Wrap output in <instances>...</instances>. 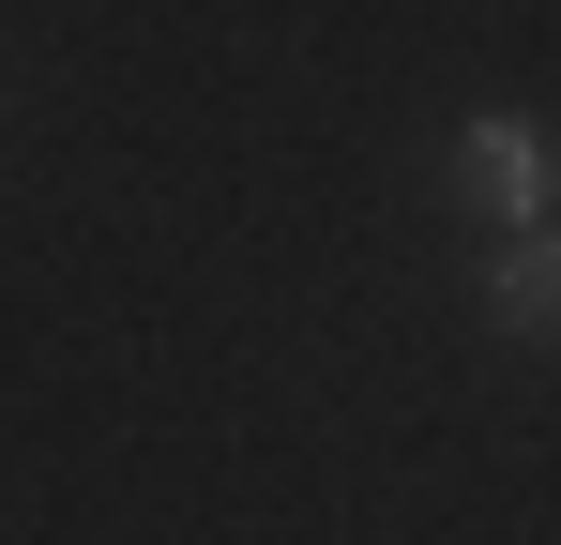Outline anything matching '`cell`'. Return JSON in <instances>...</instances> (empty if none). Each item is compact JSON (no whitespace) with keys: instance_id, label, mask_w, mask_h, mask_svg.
I'll return each instance as SVG.
<instances>
[{"instance_id":"obj_2","label":"cell","mask_w":561,"mask_h":545,"mask_svg":"<svg viewBox=\"0 0 561 545\" xmlns=\"http://www.w3.org/2000/svg\"><path fill=\"white\" fill-rule=\"evenodd\" d=\"M485 318H501V334H561V228H501V258H485Z\"/></svg>"},{"instance_id":"obj_1","label":"cell","mask_w":561,"mask_h":545,"mask_svg":"<svg viewBox=\"0 0 561 545\" xmlns=\"http://www.w3.org/2000/svg\"><path fill=\"white\" fill-rule=\"evenodd\" d=\"M456 167H470V197H485L501 228H547V197H561V167H547V137H531L516 106H485V121H470V137H456Z\"/></svg>"}]
</instances>
